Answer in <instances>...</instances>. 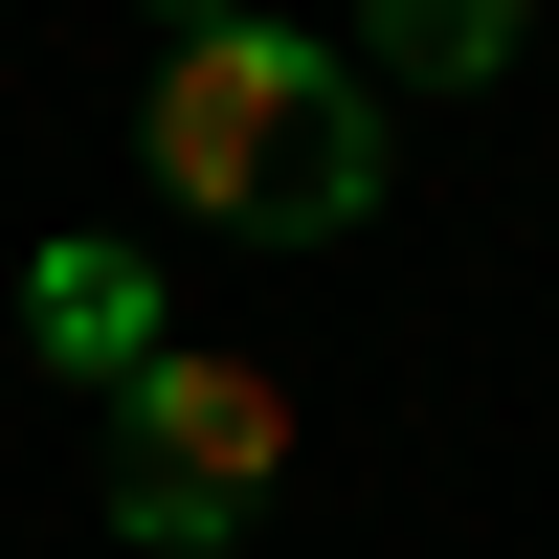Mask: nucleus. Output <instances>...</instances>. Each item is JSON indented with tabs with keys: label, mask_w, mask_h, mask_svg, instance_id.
I'll return each mask as SVG.
<instances>
[{
	"label": "nucleus",
	"mask_w": 559,
	"mask_h": 559,
	"mask_svg": "<svg viewBox=\"0 0 559 559\" xmlns=\"http://www.w3.org/2000/svg\"><path fill=\"white\" fill-rule=\"evenodd\" d=\"M134 157H157V202L247 224V247H336V224H381V90H358V45H313V23L247 0V23L157 45Z\"/></svg>",
	"instance_id": "nucleus-1"
},
{
	"label": "nucleus",
	"mask_w": 559,
	"mask_h": 559,
	"mask_svg": "<svg viewBox=\"0 0 559 559\" xmlns=\"http://www.w3.org/2000/svg\"><path fill=\"white\" fill-rule=\"evenodd\" d=\"M269 471H292V381H269V358L179 336V358L112 381V537L134 559H224L269 515Z\"/></svg>",
	"instance_id": "nucleus-2"
},
{
	"label": "nucleus",
	"mask_w": 559,
	"mask_h": 559,
	"mask_svg": "<svg viewBox=\"0 0 559 559\" xmlns=\"http://www.w3.org/2000/svg\"><path fill=\"white\" fill-rule=\"evenodd\" d=\"M23 336L68 358L90 403H112L134 358H179V292H157V269H134V247H90V224H68V247H23Z\"/></svg>",
	"instance_id": "nucleus-3"
},
{
	"label": "nucleus",
	"mask_w": 559,
	"mask_h": 559,
	"mask_svg": "<svg viewBox=\"0 0 559 559\" xmlns=\"http://www.w3.org/2000/svg\"><path fill=\"white\" fill-rule=\"evenodd\" d=\"M515 23H537V0H358V90H492V68H515Z\"/></svg>",
	"instance_id": "nucleus-4"
},
{
	"label": "nucleus",
	"mask_w": 559,
	"mask_h": 559,
	"mask_svg": "<svg viewBox=\"0 0 559 559\" xmlns=\"http://www.w3.org/2000/svg\"><path fill=\"white\" fill-rule=\"evenodd\" d=\"M202 23H247V0H157V45H202Z\"/></svg>",
	"instance_id": "nucleus-5"
}]
</instances>
